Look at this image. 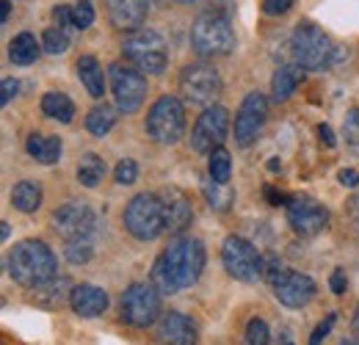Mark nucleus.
<instances>
[{
	"label": "nucleus",
	"instance_id": "72a5a7b5",
	"mask_svg": "<svg viewBox=\"0 0 359 345\" xmlns=\"http://www.w3.org/2000/svg\"><path fill=\"white\" fill-rule=\"evenodd\" d=\"M271 332L269 323L263 318H252L249 326H246V345H269Z\"/></svg>",
	"mask_w": 359,
	"mask_h": 345
},
{
	"label": "nucleus",
	"instance_id": "c756f323",
	"mask_svg": "<svg viewBox=\"0 0 359 345\" xmlns=\"http://www.w3.org/2000/svg\"><path fill=\"white\" fill-rule=\"evenodd\" d=\"M208 174L216 180V182H229V174H232V158L226 149H213L208 155Z\"/></svg>",
	"mask_w": 359,
	"mask_h": 345
},
{
	"label": "nucleus",
	"instance_id": "58836bf2",
	"mask_svg": "<svg viewBox=\"0 0 359 345\" xmlns=\"http://www.w3.org/2000/svg\"><path fill=\"white\" fill-rule=\"evenodd\" d=\"M334 320H337L334 315H326V318H323V320H320V323L315 326L313 337H310V345H320V343H323V340L329 337V332H332V326H334Z\"/></svg>",
	"mask_w": 359,
	"mask_h": 345
},
{
	"label": "nucleus",
	"instance_id": "393cba45",
	"mask_svg": "<svg viewBox=\"0 0 359 345\" xmlns=\"http://www.w3.org/2000/svg\"><path fill=\"white\" fill-rule=\"evenodd\" d=\"M42 111H45V116L61 122V125H69L75 119V102L61 91H47L42 97Z\"/></svg>",
	"mask_w": 359,
	"mask_h": 345
},
{
	"label": "nucleus",
	"instance_id": "7c9ffc66",
	"mask_svg": "<svg viewBox=\"0 0 359 345\" xmlns=\"http://www.w3.org/2000/svg\"><path fill=\"white\" fill-rule=\"evenodd\" d=\"M42 50L50 53V55H61L69 50V36L64 28H47L42 34Z\"/></svg>",
	"mask_w": 359,
	"mask_h": 345
},
{
	"label": "nucleus",
	"instance_id": "603ef678",
	"mask_svg": "<svg viewBox=\"0 0 359 345\" xmlns=\"http://www.w3.org/2000/svg\"><path fill=\"white\" fill-rule=\"evenodd\" d=\"M175 3H180V6H185V3H194V0H175Z\"/></svg>",
	"mask_w": 359,
	"mask_h": 345
},
{
	"label": "nucleus",
	"instance_id": "c85d7f7f",
	"mask_svg": "<svg viewBox=\"0 0 359 345\" xmlns=\"http://www.w3.org/2000/svg\"><path fill=\"white\" fill-rule=\"evenodd\" d=\"M102 177H105V161L94 152L83 155L81 163H78V182L86 185V188H97L102 182Z\"/></svg>",
	"mask_w": 359,
	"mask_h": 345
},
{
	"label": "nucleus",
	"instance_id": "20e7f679",
	"mask_svg": "<svg viewBox=\"0 0 359 345\" xmlns=\"http://www.w3.org/2000/svg\"><path fill=\"white\" fill-rule=\"evenodd\" d=\"M290 53L293 61L304 69L323 72L334 64V44L329 39V34H323L313 22H302L293 36H290Z\"/></svg>",
	"mask_w": 359,
	"mask_h": 345
},
{
	"label": "nucleus",
	"instance_id": "a878e982",
	"mask_svg": "<svg viewBox=\"0 0 359 345\" xmlns=\"http://www.w3.org/2000/svg\"><path fill=\"white\" fill-rule=\"evenodd\" d=\"M11 205H14L20 213H34V210H39V205H42V188H39L36 182H28V180L17 182V185L11 188Z\"/></svg>",
	"mask_w": 359,
	"mask_h": 345
},
{
	"label": "nucleus",
	"instance_id": "412c9836",
	"mask_svg": "<svg viewBox=\"0 0 359 345\" xmlns=\"http://www.w3.org/2000/svg\"><path fill=\"white\" fill-rule=\"evenodd\" d=\"M304 75H307V69H304V67H299V64H285V67H279V69L273 72V78H271L273 100H276V102L290 100V97H293V91L304 83Z\"/></svg>",
	"mask_w": 359,
	"mask_h": 345
},
{
	"label": "nucleus",
	"instance_id": "de8ad7c7",
	"mask_svg": "<svg viewBox=\"0 0 359 345\" xmlns=\"http://www.w3.org/2000/svg\"><path fill=\"white\" fill-rule=\"evenodd\" d=\"M8 235H11V229H8V224L3 221V224H0V238H3V241H8Z\"/></svg>",
	"mask_w": 359,
	"mask_h": 345
},
{
	"label": "nucleus",
	"instance_id": "f257e3e1",
	"mask_svg": "<svg viewBox=\"0 0 359 345\" xmlns=\"http://www.w3.org/2000/svg\"><path fill=\"white\" fill-rule=\"evenodd\" d=\"M205 271V246L196 238H180L169 243L152 265V285L163 296H175L191 288Z\"/></svg>",
	"mask_w": 359,
	"mask_h": 345
},
{
	"label": "nucleus",
	"instance_id": "8fccbe9b",
	"mask_svg": "<svg viewBox=\"0 0 359 345\" xmlns=\"http://www.w3.org/2000/svg\"><path fill=\"white\" fill-rule=\"evenodd\" d=\"M354 332L359 334V306H357V312H354Z\"/></svg>",
	"mask_w": 359,
	"mask_h": 345
},
{
	"label": "nucleus",
	"instance_id": "cd10ccee",
	"mask_svg": "<svg viewBox=\"0 0 359 345\" xmlns=\"http://www.w3.org/2000/svg\"><path fill=\"white\" fill-rule=\"evenodd\" d=\"M119 108H111V105H97V108H91L89 116H86V130H89L94 138H102V135H108L114 125H116V114Z\"/></svg>",
	"mask_w": 359,
	"mask_h": 345
},
{
	"label": "nucleus",
	"instance_id": "f8f14e48",
	"mask_svg": "<svg viewBox=\"0 0 359 345\" xmlns=\"http://www.w3.org/2000/svg\"><path fill=\"white\" fill-rule=\"evenodd\" d=\"M226 133H229V114L224 105H210L202 111V116L196 119V125L191 130V149L199 155H210L213 149H219L224 144Z\"/></svg>",
	"mask_w": 359,
	"mask_h": 345
},
{
	"label": "nucleus",
	"instance_id": "b1692460",
	"mask_svg": "<svg viewBox=\"0 0 359 345\" xmlns=\"http://www.w3.org/2000/svg\"><path fill=\"white\" fill-rule=\"evenodd\" d=\"M75 67H78V78H81L83 88L89 91L91 97H102L105 94V75H102L100 61L94 55H81Z\"/></svg>",
	"mask_w": 359,
	"mask_h": 345
},
{
	"label": "nucleus",
	"instance_id": "9d476101",
	"mask_svg": "<svg viewBox=\"0 0 359 345\" xmlns=\"http://www.w3.org/2000/svg\"><path fill=\"white\" fill-rule=\"evenodd\" d=\"M222 262H224L226 273L235 276L238 282H257L263 279V262L266 257H260V252L238 235H229L222 246Z\"/></svg>",
	"mask_w": 359,
	"mask_h": 345
},
{
	"label": "nucleus",
	"instance_id": "a18cd8bd",
	"mask_svg": "<svg viewBox=\"0 0 359 345\" xmlns=\"http://www.w3.org/2000/svg\"><path fill=\"white\" fill-rule=\"evenodd\" d=\"M318 135H320V141H323L326 147H334V144H337V141H334V133H332L329 125H318Z\"/></svg>",
	"mask_w": 359,
	"mask_h": 345
},
{
	"label": "nucleus",
	"instance_id": "ddd939ff",
	"mask_svg": "<svg viewBox=\"0 0 359 345\" xmlns=\"http://www.w3.org/2000/svg\"><path fill=\"white\" fill-rule=\"evenodd\" d=\"M266 119H269V100L260 91L246 94V100L241 102L238 116H235V144L243 149L252 147L257 141V135L263 133Z\"/></svg>",
	"mask_w": 359,
	"mask_h": 345
},
{
	"label": "nucleus",
	"instance_id": "f3484780",
	"mask_svg": "<svg viewBox=\"0 0 359 345\" xmlns=\"http://www.w3.org/2000/svg\"><path fill=\"white\" fill-rule=\"evenodd\" d=\"M158 196H161V205H163L166 232L169 235H182L191 226V221H194V208H191L188 196L182 191H177V188H166Z\"/></svg>",
	"mask_w": 359,
	"mask_h": 345
},
{
	"label": "nucleus",
	"instance_id": "1a4fd4ad",
	"mask_svg": "<svg viewBox=\"0 0 359 345\" xmlns=\"http://www.w3.org/2000/svg\"><path fill=\"white\" fill-rule=\"evenodd\" d=\"M161 290L149 282V285H144V282H135L130 285L128 290H125V296H122V320L125 323H130L135 329H149L158 318H161Z\"/></svg>",
	"mask_w": 359,
	"mask_h": 345
},
{
	"label": "nucleus",
	"instance_id": "e433bc0d",
	"mask_svg": "<svg viewBox=\"0 0 359 345\" xmlns=\"http://www.w3.org/2000/svg\"><path fill=\"white\" fill-rule=\"evenodd\" d=\"M91 22H94V6H91L89 0H81L75 6V28L78 31H86Z\"/></svg>",
	"mask_w": 359,
	"mask_h": 345
},
{
	"label": "nucleus",
	"instance_id": "864d4df0",
	"mask_svg": "<svg viewBox=\"0 0 359 345\" xmlns=\"http://www.w3.org/2000/svg\"><path fill=\"white\" fill-rule=\"evenodd\" d=\"M285 345H290V343H285Z\"/></svg>",
	"mask_w": 359,
	"mask_h": 345
},
{
	"label": "nucleus",
	"instance_id": "4468645a",
	"mask_svg": "<svg viewBox=\"0 0 359 345\" xmlns=\"http://www.w3.org/2000/svg\"><path fill=\"white\" fill-rule=\"evenodd\" d=\"M287 221L296 235L315 238L329 226V210L313 196H293L287 202Z\"/></svg>",
	"mask_w": 359,
	"mask_h": 345
},
{
	"label": "nucleus",
	"instance_id": "5701e85b",
	"mask_svg": "<svg viewBox=\"0 0 359 345\" xmlns=\"http://www.w3.org/2000/svg\"><path fill=\"white\" fill-rule=\"evenodd\" d=\"M39 44L42 42H36L34 34H17L8 42V58H11V64L14 67H31L39 58V53H42Z\"/></svg>",
	"mask_w": 359,
	"mask_h": 345
},
{
	"label": "nucleus",
	"instance_id": "a19ab883",
	"mask_svg": "<svg viewBox=\"0 0 359 345\" xmlns=\"http://www.w3.org/2000/svg\"><path fill=\"white\" fill-rule=\"evenodd\" d=\"M346 285H348V279H346V271H343V268L332 271V276H329V288H332V293L343 296V293H346Z\"/></svg>",
	"mask_w": 359,
	"mask_h": 345
},
{
	"label": "nucleus",
	"instance_id": "79ce46f5",
	"mask_svg": "<svg viewBox=\"0 0 359 345\" xmlns=\"http://www.w3.org/2000/svg\"><path fill=\"white\" fill-rule=\"evenodd\" d=\"M263 8H266V14L279 17V14H285V11L293 8V0H263Z\"/></svg>",
	"mask_w": 359,
	"mask_h": 345
},
{
	"label": "nucleus",
	"instance_id": "3c124183",
	"mask_svg": "<svg viewBox=\"0 0 359 345\" xmlns=\"http://www.w3.org/2000/svg\"><path fill=\"white\" fill-rule=\"evenodd\" d=\"M340 345H359V343L354 340V337H348V340H340Z\"/></svg>",
	"mask_w": 359,
	"mask_h": 345
},
{
	"label": "nucleus",
	"instance_id": "c03bdc74",
	"mask_svg": "<svg viewBox=\"0 0 359 345\" xmlns=\"http://www.w3.org/2000/svg\"><path fill=\"white\" fill-rule=\"evenodd\" d=\"M266 196H269L271 205H287V202H290V199H287L282 191H273L271 185H266Z\"/></svg>",
	"mask_w": 359,
	"mask_h": 345
},
{
	"label": "nucleus",
	"instance_id": "2eb2a0df",
	"mask_svg": "<svg viewBox=\"0 0 359 345\" xmlns=\"http://www.w3.org/2000/svg\"><path fill=\"white\" fill-rule=\"evenodd\" d=\"M53 229L58 235H64L67 241L91 238L97 229V213L86 202H67L53 213Z\"/></svg>",
	"mask_w": 359,
	"mask_h": 345
},
{
	"label": "nucleus",
	"instance_id": "4c0bfd02",
	"mask_svg": "<svg viewBox=\"0 0 359 345\" xmlns=\"http://www.w3.org/2000/svg\"><path fill=\"white\" fill-rule=\"evenodd\" d=\"M53 17H55V22H58V28H75V8H69V6H55L53 8Z\"/></svg>",
	"mask_w": 359,
	"mask_h": 345
},
{
	"label": "nucleus",
	"instance_id": "f03ea898",
	"mask_svg": "<svg viewBox=\"0 0 359 345\" xmlns=\"http://www.w3.org/2000/svg\"><path fill=\"white\" fill-rule=\"evenodd\" d=\"M8 273L20 288L42 290L58 276V262L45 241H22L8 255Z\"/></svg>",
	"mask_w": 359,
	"mask_h": 345
},
{
	"label": "nucleus",
	"instance_id": "9b49d317",
	"mask_svg": "<svg viewBox=\"0 0 359 345\" xmlns=\"http://www.w3.org/2000/svg\"><path fill=\"white\" fill-rule=\"evenodd\" d=\"M108 81H111V94L116 100V108L122 114H135L147 97L144 72H138L135 67H128V64H111Z\"/></svg>",
	"mask_w": 359,
	"mask_h": 345
},
{
	"label": "nucleus",
	"instance_id": "09e8293b",
	"mask_svg": "<svg viewBox=\"0 0 359 345\" xmlns=\"http://www.w3.org/2000/svg\"><path fill=\"white\" fill-rule=\"evenodd\" d=\"M351 210H354V218H357V224H359V196L354 199V205H351Z\"/></svg>",
	"mask_w": 359,
	"mask_h": 345
},
{
	"label": "nucleus",
	"instance_id": "dca6fc26",
	"mask_svg": "<svg viewBox=\"0 0 359 345\" xmlns=\"http://www.w3.org/2000/svg\"><path fill=\"white\" fill-rule=\"evenodd\" d=\"M273 296L279 299V304H285L287 309H302V306H307V304L313 302L315 296L313 276L287 268V273L273 285Z\"/></svg>",
	"mask_w": 359,
	"mask_h": 345
},
{
	"label": "nucleus",
	"instance_id": "4be33fe9",
	"mask_svg": "<svg viewBox=\"0 0 359 345\" xmlns=\"http://www.w3.org/2000/svg\"><path fill=\"white\" fill-rule=\"evenodd\" d=\"M25 149H28V155H31L34 161H39V163H45V166H53V163L61 161L64 144H61L58 135H39V133H31L28 141H25Z\"/></svg>",
	"mask_w": 359,
	"mask_h": 345
},
{
	"label": "nucleus",
	"instance_id": "423d86ee",
	"mask_svg": "<svg viewBox=\"0 0 359 345\" xmlns=\"http://www.w3.org/2000/svg\"><path fill=\"white\" fill-rule=\"evenodd\" d=\"M147 135L155 141V144H177L185 133V108L177 97L172 94H163L152 102L149 114H147Z\"/></svg>",
	"mask_w": 359,
	"mask_h": 345
},
{
	"label": "nucleus",
	"instance_id": "6e6552de",
	"mask_svg": "<svg viewBox=\"0 0 359 345\" xmlns=\"http://www.w3.org/2000/svg\"><path fill=\"white\" fill-rule=\"evenodd\" d=\"M222 75L216 72V67L210 64H188L182 72H180V94L185 102L191 105H199V108H210L216 105L219 94H222Z\"/></svg>",
	"mask_w": 359,
	"mask_h": 345
},
{
	"label": "nucleus",
	"instance_id": "37998d69",
	"mask_svg": "<svg viewBox=\"0 0 359 345\" xmlns=\"http://www.w3.org/2000/svg\"><path fill=\"white\" fill-rule=\"evenodd\" d=\"M337 177H340V185H346V188H357L359 185V172H354V169H343Z\"/></svg>",
	"mask_w": 359,
	"mask_h": 345
},
{
	"label": "nucleus",
	"instance_id": "7ed1b4c3",
	"mask_svg": "<svg viewBox=\"0 0 359 345\" xmlns=\"http://www.w3.org/2000/svg\"><path fill=\"white\" fill-rule=\"evenodd\" d=\"M191 47L202 58H222L235 50V28L219 11H208L196 17L191 25Z\"/></svg>",
	"mask_w": 359,
	"mask_h": 345
},
{
	"label": "nucleus",
	"instance_id": "473e14b6",
	"mask_svg": "<svg viewBox=\"0 0 359 345\" xmlns=\"http://www.w3.org/2000/svg\"><path fill=\"white\" fill-rule=\"evenodd\" d=\"M343 135H346V147L359 158V108L348 111V116L343 122Z\"/></svg>",
	"mask_w": 359,
	"mask_h": 345
},
{
	"label": "nucleus",
	"instance_id": "c9c22d12",
	"mask_svg": "<svg viewBox=\"0 0 359 345\" xmlns=\"http://www.w3.org/2000/svg\"><path fill=\"white\" fill-rule=\"evenodd\" d=\"M285 273H287V268H285V262L276 257V255L266 257V262H263V279L269 282L271 288H273V285H276V282H279Z\"/></svg>",
	"mask_w": 359,
	"mask_h": 345
},
{
	"label": "nucleus",
	"instance_id": "bb28decb",
	"mask_svg": "<svg viewBox=\"0 0 359 345\" xmlns=\"http://www.w3.org/2000/svg\"><path fill=\"white\" fill-rule=\"evenodd\" d=\"M202 194H205L208 205H210L213 210H219V213H226V210L232 208V202H235V191H232L226 182H216L213 177L202 180Z\"/></svg>",
	"mask_w": 359,
	"mask_h": 345
},
{
	"label": "nucleus",
	"instance_id": "f704fd0d",
	"mask_svg": "<svg viewBox=\"0 0 359 345\" xmlns=\"http://www.w3.org/2000/svg\"><path fill=\"white\" fill-rule=\"evenodd\" d=\"M114 180H116L119 185H133L135 180H138V163H135L133 158L119 161L116 169H114Z\"/></svg>",
	"mask_w": 359,
	"mask_h": 345
},
{
	"label": "nucleus",
	"instance_id": "ea45409f",
	"mask_svg": "<svg viewBox=\"0 0 359 345\" xmlns=\"http://www.w3.org/2000/svg\"><path fill=\"white\" fill-rule=\"evenodd\" d=\"M20 94V81H14V78H6L3 83H0V105H8L14 97Z\"/></svg>",
	"mask_w": 359,
	"mask_h": 345
},
{
	"label": "nucleus",
	"instance_id": "0eeeda50",
	"mask_svg": "<svg viewBox=\"0 0 359 345\" xmlns=\"http://www.w3.org/2000/svg\"><path fill=\"white\" fill-rule=\"evenodd\" d=\"M125 229L135 241H155L161 232H166L163 224V205L158 194H138L125 208Z\"/></svg>",
	"mask_w": 359,
	"mask_h": 345
},
{
	"label": "nucleus",
	"instance_id": "aec40b11",
	"mask_svg": "<svg viewBox=\"0 0 359 345\" xmlns=\"http://www.w3.org/2000/svg\"><path fill=\"white\" fill-rule=\"evenodd\" d=\"M69 304L81 318H97L108 309V293L97 285H78L69 290Z\"/></svg>",
	"mask_w": 359,
	"mask_h": 345
},
{
	"label": "nucleus",
	"instance_id": "39448f33",
	"mask_svg": "<svg viewBox=\"0 0 359 345\" xmlns=\"http://www.w3.org/2000/svg\"><path fill=\"white\" fill-rule=\"evenodd\" d=\"M122 55L130 67H135L138 72H147V75H161L169 64V50H166L163 36L149 28H138L130 36H125Z\"/></svg>",
	"mask_w": 359,
	"mask_h": 345
},
{
	"label": "nucleus",
	"instance_id": "2f4dec72",
	"mask_svg": "<svg viewBox=\"0 0 359 345\" xmlns=\"http://www.w3.org/2000/svg\"><path fill=\"white\" fill-rule=\"evenodd\" d=\"M91 255H94V243H91V238H75V241L67 243V259H69L72 265H83V262H89Z\"/></svg>",
	"mask_w": 359,
	"mask_h": 345
},
{
	"label": "nucleus",
	"instance_id": "6ab92c4d",
	"mask_svg": "<svg viewBox=\"0 0 359 345\" xmlns=\"http://www.w3.org/2000/svg\"><path fill=\"white\" fill-rule=\"evenodd\" d=\"M111 22L122 31H138L149 14V0H108Z\"/></svg>",
	"mask_w": 359,
	"mask_h": 345
},
{
	"label": "nucleus",
	"instance_id": "a211bd4d",
	"mask_svg": "<svg viewBox=\"0 0 359 345\" xmlns=\"http://www.w3.org/2000/svg\"><path fill=\"white\" fill-rule=\"evenodd\" d=\"M158 340L161 345H196V323L182 312H169L158 323Z\"/></svg>",
	"mask_w": 359,
	"mask_h": 345
},
{
	"label": "nucleus",
	"instance_id": "49530a36",
	"mask_svg": "<svg viewBox=\"0 0 359 345\" xmlns=\"http://www.w3.org/2000/svg\"><path fill=\"white\" fill-rule=\"evenodd\" d=\"M8 11H11V0H0V22L8 20Z\"/></svg>",
	"mask_w": 359,
	"mask_h": 345
}]
</instances>
